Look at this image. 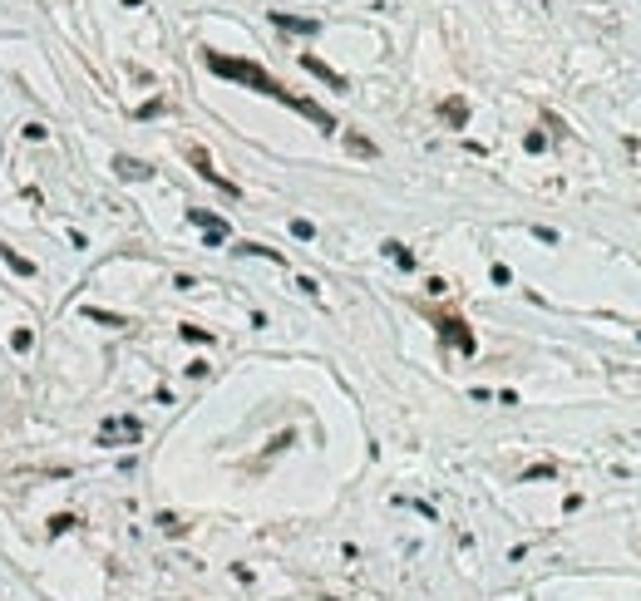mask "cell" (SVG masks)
<instances>
[{
  "mask_svg": "<svg viewBox=\"0 0 641 601\" xmlns=\"http://www.w3.org/2000/svg\"><path fill=\"white\" fill-rule=\"evenodd\" d=\"M203 64L213 69L217 79H232V84H247L252 94H267V99H277V103H286V108H296L301 118H311L320 133H335V118L320 108V103H311V99H296L277 74H267L257 60H237V55H217V50H203Z\"/></svg>",
  "mask_w": 641,
  "mask_h": 601,
  "instance_id": "cell-1",
  "label": "cell"
},
{
  "mask_svg": "<svg viewBox=\"0 0 641 601\" xmlns=\"http://www.w3.org/2000/svg\"><path fill=\"white\" fill-rule=\"evenodd\" d=\"M138 439H143L138 414H108L104 424H99V444L104 449H123V444H138Z\"/></svg>",
  "mask_w": 641,
  "mask_h": 601,
  "instance_id": "cell-2",
  "label": "cell"
},
{
  "mask_svg": "<svg viewBox=\"0 0 641 601\" xmlns=\"http://www.w3.org/2000/svg\"><path fill=\"white\" fill-rule=\"evenodd\" d=\"M188 163L198 168V178H203V183H213L217 193H227V198H242V188H237V183H227V178H222V173H217V168H213V158H208V148H198V143H193V148H188Z\"/></svg>",
  "mask_w": 641,
  "mask_h": 601,
  "instance_id": "cell-3",
  "label": "cell"
},
{
  "mask_svg": "<svg viewBox=\"0 0 641 601\" xmlns=\"http://www.w3.org/2000/svg\"><path fill=\"white\" fill-rule=\"evenodd\" d=\"M434 325H439V335H444V340H449V345H454L459 355H474V330H469V325H464L459 315H439Z\"/></svg>",
  "mask_w": 641,
  "mask_h": 601,
  "instance_id": "cell-4",
  "label": "cell"
},
{
  "mask_svg": "<svg viewBox=\"0 0 641 601\" xmlns=\"http://www.w3.org/2000/svg\"><path fill=\"white\" fill-rule=\"evenodd\" d=\"M188 222H198V227L208 232V247H217V242H227V237H232V227H227L217 212H203V207H188Z\"/></svg>",
  "mask_w": 641,
  "mask_h": 601,
  "instance_id": "cell-5",
  "label": "cell"
},
{
  "mask_svg": "<svg viewBox=\"0 0 641 601\" xmlns=\"http://www.w3.org/2000/svg\"><path fill=\"white\" fill-rule=\"evenodd\" d=\"M113 173H118L123 183H148V178H153V163H143V158H128V153H118V158H113Z\"/></svg>",
  "mask_w": 641,
  "mask_h": 601,
  "instance_id": "cell-6",
  "label": "cell"
},
{
  "mask_svg": "<svg viewBox=\"0 0 641 601\" xmlns=\"http://www.w3.org/2000/svg\"><path fill=\"white\" fill-rule=\"evenodd\" d=\"M301 69H306V74H316L320 84H330V89H350V79H345V74H335V69H330L325 60H316V55H301Z\"/></svg>",
  "mask_w": 641,
  "mask_h": 601,
  "instance_id": "cell-7",
  "label": "cell"
},
{
  "mask_svg": "<svg viewBox=\"0 0 641 601\" xmlns=\"http://www.w3.org/2000/svg\"><path fill=\"white\" fill-rule=\"evenodd\" d=\"M272 25H282V30H291V35H316L320 20H306V15H286V10H272Z\"/></svg>",
  "mask_w": 641,
  "mask_h": 601,
  "instance_id": "cell-8",
  "label": "cell"
},
{
  "mask_svg": "<svg viewBox=\"0 0 641 601\" xmlns=\"http://www.w3.org/2000/svg\"><path fill=\"white\" fill-rule=\"evenodd\" d=\"M439 118H444L449 128H464V123H469V99H459V94H454V99H444V103H439Z\"/></svg>",
  "mask_w": 641,
  "mask_h": 601,
  "instance_id": "cell-9",
  "label": "cell"
},
{
  "mask_svg": "<svg viewBox=\"0 0 641 601\" xmlns=\"http://www.w3.org/2000/svg\"><path fill=\"white\" fill-rule=\"evenodd\" d=\"M0 262H5L10 271H20V276H35V262H30V257H20V252H15V247H5V242H0Z\"/></svg>",
  "mask_w": 641,
  "mask_h": 601,
  "instance_id": "cell-10",
  "label": "cell"
},
{
  "mask_svg": "<svg viewBox=\"0 0 641 601\" xmlns=\"http://www.w3.org/2000/svg\"><path fill=\"white\" fill-rule=\"evenodd\" d=\"M237 252H242V257H267V262H277V266L286 262L277 247H262V242H237Z\"/></svg>",
  "mask_w": 641,
  "mask_h": 601,
  "instance_id": "cell-11",
  "label": "cell"
},
{
  "mask_svg": "<svg viewBox=\"0 0 641 601\" xmlns=\"http://www.w3.org/2000/svg\"><path fill=\"white\" fill-rule=\"evenodd\" d=\"M345 148H350L355 158H375V143H370L365 133H345Z\"/></svg>",
  "mask_w": 641,
  "mask_h": 601,
  "instance_id": "cell-12",
  "label": "cell"
},
{
  "mask_svg": "<svg viewBox=\"0 0 641 601\" xmlns=\"http://www.w3.org/2000/svg\"><path fill=\"white\" fill-rule=\"evenodd\" d=\"M74 522H79L74 512H55V517H50V537H65V532H74Z\"/></svg>",
  "mask_w": 641,
  "mask_h": 601,
  "instance_id": "cell-13",
  "label": "cell"
},
{
  "mask_svg": "<svg viewBox=\"0 0 641 601\" xmlns=\"http://www.w3.org/2000/svg\"><path fill=\"white\" fill-rule=\"evenodd\" d=\"M84 320H94V325H128L123 315H113V310H99V305H89V310H84Z\"/></svg>",
  "mask_w": 641,
  "mask_h": 601,
  "instance_id": "cell-14",
  "label": "cell"
},
{
  "mask_svg": "<svg viewBox=\"0 0 641 601\" xmlns=\"http://www.w3.org/2000/svg\"><path fill=\"white\" fill-rule=\"evenodd\" d=\"M10 350H15V355H25V350H35V330H25V325H20V330L10 335Z\"/></svg>",
  "mask_w": 641,
  "mask_h": 601,
  "instance_id": "cell-15",
  "label": "cell"
},
{
  "mask_svg": "<svg viewBox=\"0 0 641 601\" xmlns=\"http://www.w3.org/2000/svg\"><path fill=\"white\" fill-rule=\"evenodd\" d=\"M385 252H390V257H395V262H400V266H405V271H410V266H415V252H405V247H400V242H385Z\"/></svg>",
  "mask_w": 641,
  "mask_h": 601,
  "instance_id": "cell-16",
  "label": "cell"
},
{
  "mask_svg": "<svg viewBox=\"0 0 641 601\" xmlns=\"http://www.w3.org/2000/svg\"><path fill=\"white\" fill-rule=\"evenodd\" d=\"M291 237H301V242H311V237H316V227H311L306 217H296V222H291Z\"/></svg>",
  "mask_w": 641,
  "mask_h": 601,
  "instance_id": "cell-17",
  "label": "cell"
},
{
  "mask_svg": "<svg viewBox=\"0 0 641 601\" xmlns=\"http://www.w3.org/2000/svg\"><path fill=\"white\" fill-rule=\"evenodd\" d=\"M158 527H163V532H183L188 522H178V512H158Z\"/></svg>",
  "mask_w": 641,
  "mask_h": 601,
  "instance_id": "cell-18",
  "label": "cell"
},
{
  "mask_svg": "<svg viewBox=\"0 0 641 601\" xmlns=\"http://www.w3.org/2000/svg\"><path fill=\"white\" fill-rule=\"evenodd\" d=\"M183 340H198V345H203V340H213V335H208L203 325H183Z\"/></svg>",
  "mask_w": 641,
  "mask_h": 601,
  "instance_id": "cell-19",
  "label": "cell"
},
{
  "mask_svg": "<svg viewBox=\"0 0 641 601\" xmlns=\"http://www.w3.org/2000/svg\"><path fill=\"white\" fill-rule=\"evenodd\" d=\"M45 133H50V128H45V123H25V138H30V143H40V138H45Z\"/></svg>",
  "mask_w": 641,
  "mask_h": 601,
  "instance_id": "cell-20",
  "label": "cell"
},
{
  "mask_svg": "<svg viewBox=\"0 0 641 601\" xmlns=\"http://www.w3.org/2000/svg\"><path fill=\"white\" fill-rule=\"evenodd\" d=\"M123 5H143V0H123Z\"/></svg>",
  "mask_w": 641,
  "mask_h": 601,
  "instance_id": "cell-21",
  "label": "cell"
},
{
  "mask_svg": "<svg viewBox=\"0 0 641 601\" xmlns=\"http://www.w3.org/2000/svg\"><path fill=\"white\" fill-rule=\"evenodd\" d=\"M325 601H330V597H325Z\"/></svg>",
  "mask_w": 641,
  "mask_h": 601,
  "instance_id": "cell-22",
  "label": "cell"
}]
</instances>
